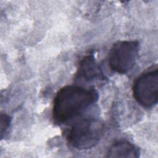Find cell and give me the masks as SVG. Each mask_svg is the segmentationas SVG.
Masks as SVG:
<instances>
[{
    "label": "cell",
    "mask_w": 158,
    "mask_h": 158,
    "mask_svg": "<svg viewBox=\"0 0 158 158\" xmlns=\"http://www.w3.org/2000/svg\"><path fill=\"white\" fill-rule=\"evenodd\" d=\"M11 122L10 117L6 114H1V118H0V128H1V138H2L4 135L6 134L7 131L9 129L10 126V123Z\"/></svg>",
    "instance_id": "obj_7"
},
{
    "label": "cell",
    "mask_w": 158,
    "mask_h": 158,
    "mask_svg": "<svg viewBox=\"0 0 158 158\" xmlns=\"http://www.w3.org/2000/svg\"><path fill=\"white\" fill-rule=\"evenodd\" d=\"M136 40L119 41L113 44L108 55V64L114 72L125 74L135 66L139 51Z\"/></svg>",
    "instance_id": "obj_3"
},
{
    "label": "cell",
    "mask_w": 158,
    "mask_h": 158,
    "mask_svg": "<svg viewBox=\"0 0 158 158\" xmlns=\"http://www.w3.org/2000/svg\"><path fill=\"white\" fill-rule=\"evenodd\" d=\"M140 156L138 147L127 141H119L112 144L107 152V157L137 158Z\"/></svg>",
    "instance_id": "obj_6"
},
{
    "label": "cell",
    "mask_w": 158,
    "mask_h": 158,
    "mask_svg": "<svg viewBox=\"0 0 158 158\" xmlns=\"http://www.w3.org/2000/svg\"><path fill=\"white\" fill-rule=\"evenodd\" d=\"M133 96L144 108L155 106L158 101V69L157 65L141 74L134 81Z\"/></svg>",
    "instance_id": "obj_4"
},
{
    "label": "cell",
    "mask_w": 158,
    "mask_h": 158,
    "mask_svg": "<svg viewBox=\"0 0 158 158\" xmlns=\"http://www.w3.org/2000/svg\"><path fill=\"white\" fill-rule=\"evenodd\" d=\"M99 94L94 88L67 85L60 88L53 101L52 118L58 124L66 123L96 103Z\"/></svg>",
    "instance_id": "obj_1"
},
{
    "label": "cell",
    "mask_w": 158,
    "mask_h": 158,
    "mask_svg": "<svg viewBox=\"0 0 158 158\" xmlns=\"http://www.w3.org/2000/svg\"><path fill=\"white\" fill-rule=\"evenodd\" d=\"M104 131L105 126L102 120L94 117L85 118L72 126L67 139L76 149H88L98 144Z\"/></svg>",
    "instance_id": "obj_2"
},
{
    "label": "cell",
    "mask_w": 158,
    "mask_h": 158,
    "mask_svg": "<svg viewBox=\"0 0 158 158\" xmlns=\"http://www.w3.org/2000/svg\"><path fill=\"white\" fill-rule=\"evenodd\" d=\"M77 77L86 81L96 80H104L106 78L92 54L85 56L80 61L77 72Z\"/></svg>",
    "instance_id": "obj_5"
}]
</instances>
